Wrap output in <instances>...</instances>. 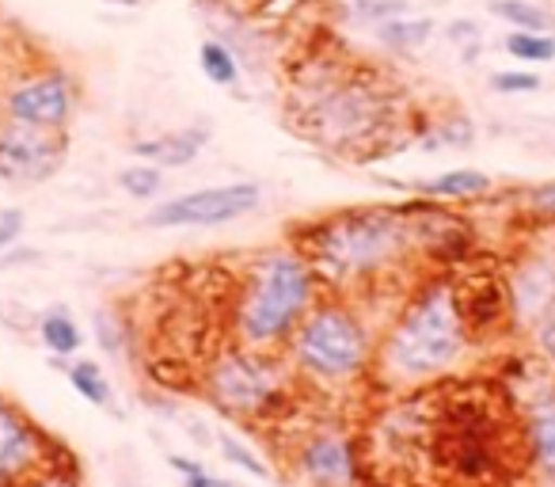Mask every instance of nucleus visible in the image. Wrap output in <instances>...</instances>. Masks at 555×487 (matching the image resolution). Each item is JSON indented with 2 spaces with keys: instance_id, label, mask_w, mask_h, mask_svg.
<instances>
[{
  "instance_id": "nucleus-1",
  "label": "nucleus",
  "mask_w": 555,
  "mask_h": 487,
  "mask_svg": "<svg viewBox=\"0 0 555 487\" xmlns=\"http://www.w3.org/2000/svg\"><path fill=\"white\" fill-rule=\"evenodd\" d=\"M426 225L430 217L423 209H343L305 225L297 232L301 236L297 252L309 259L324 286L365 290L385 274L400 271L415 252L426 248Z\"/></svg>"
},
{
  "instance_id": "nucleus-2",
  "label": "nucleus",
  "mask_w": 555,
  "mask_h": 487,
  "mask_svg": "<svg viewBox=\"0 0 555 487\" xmlns=\"http://www.w3.org/2000/svg\"><path fill=\"white\" fill-rule=\"evenodd\" d=\"M472 343L476 339L461 309V286L453 279H430L408 297L377 339L373 373L396 388L426 385L453 373Z\"/></svg>"
},
{
  "instance_id": "nucleus-3",
  "label": "nucleus",
  "mask_w": 555,
  "mask_h": 487,
  "mask_svg": "<svg viewBox=\"0 0 555 487\" xmlns=\"http://www.w3.org/2000/svg\"><path fill=\"white\" fill-rule=\"evenodd\" d=\"M320 274L297 248H270L247 264L232 302V335L255 350H286L309 309L320 302Z\"/></svg>"
},
{
  "instance_id": "nucleus-4",
  "label": "nucleus",
  "mask_w": 555,
  "mask_h": 487,
  "mask_svg": "<svg viewBox=\"0 0 555 487\" xmlns=\"http://www.w3.org/2000/svg\"><path fill=\"white\" fill-rule=\"evenodd\" d=\"M392 92L373 73L327 69L294 95L297 133L335 153H365L392 126Z\"/></svg>"
},
{
  "instance_id": "nucleus-5",
  "label": "nucleus",
  "mask_w": 555,
  "mask_h": 487,
  "mask_svg": "<svg viewBox=\"0 0 555 487\" xmlns=\"http://www.w3.org/2000/svg\"><path fill=\"white\" fill-rule=\"evenodd\" d=\"M286 358L309 385L343 388L373 373L377 339L350 302L320 297L286 343Z\"/></svg>"
},
{
  "instance_id": "nucleus-6",
  "label": "nucleus",
  "mask_w": 555,
  "mask_h": 487,
  "mask_svg": "<svg viewBox=\"0 0 555 487\" xmlns=\"http://www.w3.org/2000/svg\"><path fill=\"white\" fill-rule=\"evenodd\" d=\"M289 373H294V366H289V358H282V350H255L236 343V347H224L206 366L202 385L224 415L259 419L286 400Z\"/></svg>"
},
{
  "instance_id": "nucleus-7",
  "label": "nucleus",
  "mask_w": 555,
  "mask_h": 487,
  "mask_svg": "<svg viewBox=\"0 0 555 487\" xmlns=\"http://www.w3.org/2000/svg\"><path fill=\"white\" fill-rule=\"evenodd\" d=\"M259 202H262V187L247 183V179H240V183L198 187V191L156 202L149 209L145 225L149 229H217V225H229L255 214Z\"/></svg>"
},
{
  "instance_id": "nucleus-8",
  "label": "nucleus",
  "mask_w": 555,
  "mask_h": 487,
  "mask_svg": "<svg viewBox=\"0 0 555 487\" xmlns=\"http://www.w3.org/2000/svg\"><path fill=\"white\" fill-rule=\"evenodd\" d=\"M77 103H80V88L73 80V73L42 69L4 88L0 118L39 126V130H69L73 115H77Z\"/></svg>"
},
{
  "instance_id": "nucleus-9",
  "label": "nucleus",
  "mask_w": 555,
  "mask_h": 487,
  "mask_svg": "<svg viewBox=\"0 0 555 487\" xmlns=\"http://www.w3.org/2000/svg\"><path fill=\"white\" fill-rule=\"evenodd\" d=\"M65 153H69L65 130H39V126L0 118V183H47L65 164Z\"/></svg>"
},
{
  "instance_id": "nucleus-10",
  "label": "nucleus",
  "mask_w": 555,
  "mask_h": 487,
  "mask_svg": "<svg viewBox=\"0 0 555 487\" xmlns=\"http://www.w3.org/2000/svg\"><path fill=\"white\" fill-rule=\"evenodd\" d=\"M50 461V441L24 408L0 396V487H20Z\"/></svg>"
},
{
  "instance_id": "nucleus-11",
  "label": "nucleus",
  "mask_w": 555,
  "mask_h": 487,
  "mask_svg": "<svg viewBox=\"0 0 555 487\" xmlns=\"http://www.w3.org/2000/svg\"><path fill=\"white\" fill-rule=\"evenodd\" d=\"M301 479L312 487H354L358 484V453L343 431H317L301 441L294 457Z\"/></svg>"
},
{
  "instance_id": "nucleus-12",
  "label": "nucleus",
  "mask_w": 555,
  "mask_h": 487,
  "mask_svg": "<svg viewBox=\"0 0 555 487\" xmlns=\"http://www.w3.org/2000/svg\"><path fill=\"white\" fill-rule=\"evenodd\" d=\"M506 297H509V320L517 328L529 332L532 320L547 309V302L555 297V256L547 252H532L529 259L514 267V274L506 279Z\"/></svg>"
},
{
  "instance_id": "nucleus-13",
  "label": "nucleus",
  "mask_w": 555,
  "mask_h": 487,
  "mask_svg": "<svg viewBox=\"0 0 555 487\" xmlns=\"http://www.w3.org/2000/svg\"><path fill=\"white\" fill-rule=\"evenodd\" d=\"M209 145L206 126H186V130H171L160 138H141L133 141V156L156 164V168H183V164L198 161V153Z\"/></svg>"
},
{
  "instance_id": "nucleus-14",
  "label": "nucleus",
  "mask_w": 555,
  "mask_h": 487,
  "mask_svg": "<svg viewBox=\"0 0 555 487\" xmlns=\"http://www.w3.org/2000/svg\"><path fill=\"white\" fill-rule=\"evenodd\" d=\"M525 453L547 487H555V393L540 396L525 415Z\"/></svg>"
},
{
  "instance_id": "nucleus-15",
  "label": "nucleus",
  "mask_w": 555,
  "mask_h": 487,
  "mask_svg": "<svg viewBox=\"0 0 555 487\" xmlns=\"http://www.w3.org/2000/svg\"><path fill=\"white\" fill-rule=\"evenodd\" d=\"M494 179L479 168H453V171H441V176L426 179L418 183V191L426 198H438V202H468V198H483L491 194Z\"/></svg>"
},
{
  "instance_id": "nucleus-16",
  "label": "nucleus",
  "mask_w": 555,
  "mask_h": 487,
  "mask_svg": "<svg viewBox=\"0 0 555 487\" xmlns=\"http://www.w3.org/2000/svg\"><path fill=\"white\" fill-rule=\"evenodd\" d=\"M39 343L50 350V358H65L69 362L85 347V328L77 324V317L65 305H54V309H47L39 317Z\"/></svg>"
},
{
  "instance_id": "nucleus-17",
  "label": "nucleus",
  "mask_w": 555,
  "mask_h": 487,
  "mask_svg": "<svg viewBox=\"0 0 555 487\" xmlns=\"http://www.w3.org/2000/svg\"><path fill=\"white\" fill-rule=\"evenodd\" d=\"M65 377L69 385L85 396L92 408H103V411H115V385L111 377L103 373V366L95 358H77V362L65 366Z\"/></svg>"
},
{
  "instance_id": "nucleus-18",
  "label": "nucleus",
  "mask_w": 555,
  "mask_h": 487,
  "mask_svg": "<svg viewBox=\"0 0 555 487\" xmlns=\"http://www.w3.org/2000/svg\"><path fill=\"white\" fill-rule=\"evenodd\" d=\"M434 35V20L426 16H400V20H388V24L377 27V39L385 50H396V54H415L430 42Z\"/></svg>"
},
{
  "instance_id": "nucleus-19",
  "label": "nucleus",
  "mask_w": 555,
  "mask_h": 487,
  "mask_svg": "<svg viewBox=\"0 0 555 487\" xmlns=\"http://www.w3.org/2000/svg\"><path fill=\"white\" fill-rule=\"evenodd\" d=\"M491 16L506 20L514 31H537V35H555V16L532 0H491L487 4Z\"/></svg>"
},
{
  "instance_id": "nucleus-20",
  "label": "nucleus",
  "mask_w": 555,
  "mask_h": 487,
  "mask_svg": "<svg viewBox=\"0 0 555 487\" xmlns=\"http://www.w3.org/2000/svg\"><path fill=\"white\" fill-rule=\"evenodd\" d=\"M198 69H202V77H206L209 85L232 88V85L240 80V57L232 54L229 42L206 39V42L198 47Z\"/></svg>"
},
{
  "instance_id": "nucleus-21",
  "label": "nucleus",
  "mask_w": 555,
  "mask_h": 487,
  "mask_svg": "<svg viewBox=\"0 0 555 487\" xmlns=\"http://www.w3.org/2000/svg\"><path fill=\"white\" fill-rule=\"evenodd\" d=\"M502 50L521 65H544V62H555V35L509 31L506 39H502Z\"/></svg>"
},
{
  "instance_id": "nucleus-22",
  "label": "nucleus",
  "mask_w": 555,
  "mask_h": 487,
  "mask_svg": "<svg viewBox=\"0 0 555 487\" xmlns=\"http://www.w3.org/2000/svg\"><path fill=\"white\" fill-rule=\"evenodd\" d=\"M214 446L221 449V457L229 464H236L240 472H247V476H255V479H270V464L262 461L259 453H255L251 446H247V441H240L236 434H229V431H221L214 438Z\"/></svg>"
},
{
  "instance_id": "nucleus-23",
  "label": "nucleus",
  "mask_w": 555,
  "mask_h": 487,
  "mask_svg": "<svg viewBox=\"0 0 555 487\" xmlns=\"http://www.w3.org/2000/svg\"><path fill=\"white\" fill-rule=\"evenodd\" d=\"M118 187H122L130 198L138 202H153L156 194H160L164 187V168H156V164H130V168L118 171Z\"/></svg>"
},
{
  "instance_id": "nucleus-24",
  "label": "nucleus",
  "mask_w": 555,
  "mask_h": 487,
  "mask_svg": "<svg viewBox=\"0 0 555 487\" xmlns=\"http://www.w3.org/2000/svg\"><path fill=\"white\" fill-rule=\"evenodd\" d=\"M92 328H95V343L103 347V355L122 358L126 355V320L111 309L92 312Z\"/></svg>"
},
{
  "instance_id": "nucleus-25",
  "label": "nucleus",
  "mask_w": 555,
  "mask_h": 487,
  "mask_svg": "<svg viewBox=\"0 0 555 487\" xmlns=\"http://www.w3.org/2000/svg\"><path fill=\"white\" fill-rule=\"evenodd\" d=\"M350 16L358 24H370V27H380L388 20H400L408 16V0H354V12Z\"/></svg>"
},
{
  "instance_id": "nucleus-26",
  "label": "nucleus",
  "mask_w": 555,
  "mask_h": 487,
  "mask_svg": "<svg viewBox=\"0 0 555 487\" xmlns=\"http://www.w3.org/2000/svg\"><path fill=\"white\" fill-rule=\"evenodd\" d=\"M544 80L537 77L532 69H499L491 73V88L499 95H529V92H540Z\"/></svg>"
},
{
  "instance_id": "nucleus-27",
  "label": "nucleus",
  "mask_w": 555,
  "mask_h": 487,
  "mask_svg": "<svg viewBox=\"0 0 555 487\" xmlns=\"http://www.w3.org/2000/svg\"><path fill=\"white\" fill-rule=\"evenodd\" d=\"M529 335H532V347H537L540 355L547 358V362H555V297L547 302V309L540 312L537 320H532Z\"/></svg>"
},
{
  "instance_id": "nucleus-28",
  "label": "nucleus",
  "mask_w": 555,
  "mask_h": 487,
  "mask_svg": "<svg viewBox=\"0 0 555 487\" xmlns=\"http://www.w3.org/2000/svg\"><path fill=\"white\" fill-rule=\"evenodd\" d=\"M521 202H525V209H529L532 217H544V221H555V179L529 187V191L521 194Z\"/></svg>"
},
{
  "instance_id": "nucleus-29",
  "label": "nucleus",
  "mask_w": 555,
  "mask_h": 487,
  "mask_svg": "<svg viewBox=\"0 0 555 487\" xmlns=\"http://www.w3.org/2000/svg\"><path fill=\"white\" fill-rule=\"evenodd\" d=\"M27 229V214L20 206H0V252L16 248V240Z\"/></svg>"
},
{
  "instance_id": "nucleus-30",
  "label": "nucleus",
  "mask_w": 555,
  "mask_h": 487,
  "mask_svg": "<svg viewBox=\"0 0 555 487\" xmlns=\"http://www.w3.org/2000/svg\"><path fill=\"white\" fill-rule=\"evenodd\" d=\"M20 487H77V479L65 476V472L57 469V464H47V469L35 472V476L27 479V484H20Z\"/></svg>"
},
{
  "instance_id": "nucleus-31",
  "label": "nucleus",
  "mask_w": 555,
  "mask_h": 487,
  "mask_svg": "<svg viewBox=\"0 0 555 487\" xmlns=\"http://www.w3.org/2000/svg\"><path fill=\"white\" fill-rule=\"evenodd\" d=\"M446 39L456 42V47H461V42H476L479 39V24H476V20H453V24L446 27Z\"/></svg>"
},
{
  "instance_id": "nucleus-32",
  "label": "nucleus",
  "mask_w": 555,
  "mask_h": 487,
  "mask_svg": "<svg viewBox=\"0 0 555 487\" xmlns=\"http://www.w3.org/2000/svg\"><path fill=\"white\" fill-rule=\"evenodd\" d=\"M183 487H236L232 479H224V476H214V472H194V476H183Z\"/></svg>"
},
{
  "instance_id": "nucleus-33",
  "label": "nucleus",
  "mask_w": 555,
  "mask_h": 487,
  "mask_svg": "<svg viewBox=\"0 0 555 487\" xmlns=\"http://www.w3.org/2000/svg\"><path fill=\"white\" fill-rule=\"evenodd\" d=\"M168 464L179 472V476H194V472H202V464L194 461V457H179V453H171V457H168Z\"/></svg>"
},
{
  "instance_id": "nucleus-34",
  "label": "nucleus",
  "mask_w": 555,
  "mask_h": 487,
  "mask_svg": "<svg viewBox=\"0 0 555 487\" xmlns=\"http://www.w3.org/2000/svg\"><path fill=\"white\" fill-rule=\"evenodd\" d=\"M103 4H115V9H138L141 0H103Z\"/></svg>"
},
{
  "instance_id": "nucleus-35",
  "label": "nucleus",
  "mask_w": 555,
  "mask_h": 487,
  "mask_svg": "<svg viewBox=\"0 0 555 487\" xmlns=\"http://www.w3.org/2000/svg\"><path fill=\"white\" fill-rule=\"evenodd\" d=\"M0 100H4V88H0Z\"/></svg>"
}]
</instances>
